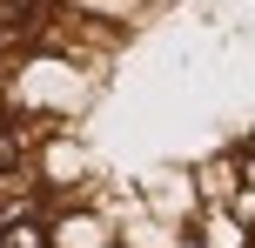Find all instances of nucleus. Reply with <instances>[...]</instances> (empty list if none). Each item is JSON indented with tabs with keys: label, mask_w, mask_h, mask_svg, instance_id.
I'll list each match as a JSON object with an SVG mask.
<instances>
[{
	"label": "nucleus",
	"mask_w": 255,
	"mask_h": 248,
	"mask_svg": "<svg viewBox=\"0 0 255 248\" xmlns=\"http://www.w3.org/2000/svg\"><path fill=\"white\" fill-rule=\"evenodd\" d=\"M108 242H115L108 215H61L54 208V248H108Z\"/></svg>",
	"instance_id": "2"
},
{
	"label": "nucleus",
	"mask_w": 255,
	"mask_h": 248,
	"mask_svg": "<svg viewBox=\"0 0 255 248\" xmlns=\"http://www.w3.org/2000/svg\"><path fill=\"white\" fill-rule=\"evenodd\" d=\"M188 235L202 242V248H255V228H249L235 208H202Z\"/></svg>",
	"instance_id": "1"
},
{
	"label": "nucleus",
	"mask_w": 255,
	"mask_h": 248,
	"mask_svg": "<svg viewBox=\"0 0 255 248\" xmlns=\"http://www.w3.org/2000/svg\"><path fill=\"white\" fill-rule=\"evenodd\" d=\"M0 248H54V215H20V222H0Z\"/></svg>",
	"instance_id": "3"
},
{
	"label": "nucleus",
	"mask_w": 255,
	"mask_h": 248,
	"mask_svg": "<svg viewBox=\"0 0 255 248\" xmlns=\"http://www.w3.org/2000/svg\"><path fill=\"white\" fill-rule=\"evenodd\" d=\"M108 248H115V242H108Z\"/></svg>",
	"instance_id": "4"
}]
</instances>
